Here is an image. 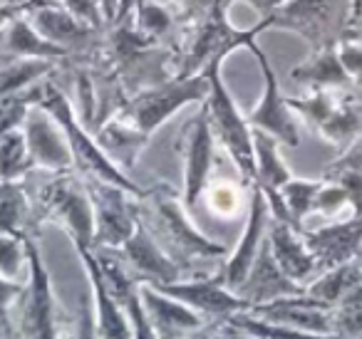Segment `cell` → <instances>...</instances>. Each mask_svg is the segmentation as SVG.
Wrapping results in <instances>:
<instances>
[{
	"label": "cell",
	"instance_id": "obj_32",
	"mask_svg": "<svg viewBox=\"0 0 362 339\" xmlns=\"http://www.w3.org/2000/svg\"><path fill=\"white\" fill-rule=\"evenodd\" d=\"M228 322L236 324L246 334H251L253 339H342L340 334H315V332H303V329L286 327V324H273L266 322V319L253 317L248 312L233 314Z\"/></svg>",
	"mask_w": 362,
	"mask_h": 339
},
{
	"label": "cell",
	"instance_id": "obj_37",
	"mask_svg": "<svg viewBox=\"0 0 362 339\" xmlns=\"http://www.w3.org/2000/svg\"><path fill=\"white\" fill-rule=\"evenodd\" d=\"M23 292H25V280H11L6 275H0V324L13 329V332H16L13 314H16Z\"/></svg>",
	"mask_w": 362,
	"mask_h": 339
},
{
	"label": "cell",
	"instance_id": "obj_29",
	"mask_svg": "<svg viewBox=\"0 0 362 339\" xmlns=\"http://www.w3.org/2000/svg\"><path fill=\"white\" fill-rule=\"evenodd\" d=\"M355 285H360V265H357V260H352V263H345L340 268L320 273L313 282L305 285V292L310 297L335 307Z\"/></svg>",
	"mask_w": 362,
	"mask_h": 339
},
{
	"label": "cell",
	"instance_id": "obj_30",
	"mask_svg": "<svg viewBox=\"0 0 362 339\" xmlns=\"http://www.w3.org/2000/svg\"><path fill=\"white\" fill-rule=\"evenodd\" d=\"M35 171L25 134L21 129H11L0 134V181H23Z\"/></svg>",
	"mask_w": 362,
	"mask_h": 339
},
{
	"label": "cell",
	"instance_id": "obj_11",
	"mask_svg": "<svg viewBox=\"0 0 362 339\" xmlns=\"http://www.w3.org/2000/svg\"><path fill=\"white\" fill-rule=\"evenodd\" d=\"M95 208V248H122L139 225V210L132 191L100 179H85Z\"/></svg>",
	"mask_w": 362,
	"mask_h": 339
},
{
	"label": "cell",
	"instance_id": "obj_17",
	"mask_svg": "<svg viewBox=\"0 0 362 339\" xmlns=\"http://www.w3.org/2000/svg\"><path fill=\"white\" fill-rule=\"evenodd\" d=\"M119 250V255L124 258L129 273L139 280L141 285H171L176 280L184 278V270H181L179 263L166 255V250L156 243L154 235L146 230V225L139 220L136 230L132 233V238L127 240Z\"/></svg>",
	"mask_w": 362,
	"mask_h": 339
},
{
	"label": "cell",
	"instance_id": "obj_24",
	"mask_svg": "<svg viewBox=\"0 0 362 339\" xmlns=\"http://www.w3.org/2000/svg\"><path fill=\"white\" fill-rule=\"evenodd\" d=\"M291 80L305 85L310 92L315 90H352V77L347 75L340 60L337 47H327L320 52H310L308 60L291 70Z\"/></svg>",
	"mask_w": 362,
	"mask_h": 339
},
{
	"label": "cell",
	"instance_id": "obj_27",
	"mask_svg": "<svg viewBox=\"0 0 362 339\" xmlns=\"http://www.w3.org/2000/svg\"><path fill=\"white\" fill-rule=\"evenodd\" d=\"M281 141L266 131L253 129V151H256V186L263 191H281L293 179L291 169L281 156Z\"/></svg>",
	"mask_w": 362,
	"mask_h": 339
},
{
	"label": "cell",
	"instance_id": "obj_23",
	"mask_svg": "<svg viewBox=\"0 0 362 339\" xmlns=\"http://www.w3.org/2000/svg\"><path fill=\"white\" fill-rule=\"evenodd\" d=\"M33 28H35L45 40H50L52 45L62 47V50H67V52L90 45V40L97 35V28L80 20L77 16H72L65 6L37 8L35 16H33Z\"/></svg>",
	"mask_w": 362,
	"mask_h": 339
},
{
	"label": "cell",
	"instance_id": "obj_21",
	"mask_svg": "<svg viewBox=\"0 0 362 339\" xmlns=\"http://www.w3.org/2000/svg\"><path fill=\"white\" fill-rule=\"evenodd\" d=\"M303 292H305V287L293 282L281 270V265L276 263V258L271 253V245H268V238L263 243L261 253H258L256 263L248 270L246 280L236 290V295L241 299H246L248 307L268 304V302H276V299L293 297V295H303Z\"/></svg>",
	"mask_w": 362,
	"mask_h": 339
},
{
	"label": "cell",
	"instance_id": "obj_9",
	"mask_svg": "<svg viewBox=\"0 0 362 339\" xmlns=\"http://www.w3.org/2000/svg\"><path fill=\"white\" fill-rule=\"evenodd\" d=\"M209 97V77H171L159 85H151L146 90L136 92L124 107L119 117L139 131L144 139H149L164 121H169L179 109L187 105H202Z\"/></svg>",
	"mask_w": 362,
	"mask_h": 339
},
{
	"label": "cell",
	"instance_id": "obj_35",
	"mask_svg": "<svg viewBox=\"0 0 362 339\" xmlns=\"http://www.w3.org/2000/svg\"><path fill=\"white\" fill-rule=\"evenodd\" d=\"M28 238L0 233V275L11 280L28 278Z\"/></svg>",
	"mask_w": 362,
	"mask_h": 339
},
{
	"label": "cell",
	"instance_id": "obj_36",
	"mask_svg": "<svg viewBox=\"0 0 362 339\" xmlns=\"http://www.w3.org/2000/svg\"><path fill=\"white\" fill-rule=\"evenodd\" d=\"M204 201H206L209 210L218 218H233L241 206V189L233 181H209L204 189Z\"/></svg>",
	"mask_w": 362,
	"mask_h": 339
},
{
	"label": "cell",
	"instance_id": "obj_2",
	"mask_svg": "<svg viewBox=\"0 0 362 339\" xmlns=\"http://www.w3.org/2000/svg\"><path fill=\"white\" fill-rule=\"evenodd\" d=\"M35 105L45 107V109L60 121L62 129H65L67 144H70L72 159H75V171L82 179L107 181V184H115V186H122V189L132 191L134 196L144 194V189L136 186L134 181L129 179V174H127L124 169H119V166L107 156V151L100 146V141L87 131L85 121L80 119V114L75 112L72 102L65 97V92L42 80L40 85H37Z\"/></svg>",
	"mask_w": 362,
	"mask_h": 339
},
{
	"label": "cell",
	"instance_id": "obj_31",
	"mask_svg": "<svg viewBox=\"0 0 362 339\" xmlns=\"http://www.w3.org/2000/svg\"><path fill=\"white\" fill-rule=\"evenodd\" d=\"M320 186H322V179H296V176H293L288 184L281 186L278 194H281L283 206H286L288 220H291L296 228L303 230L305 218L313 213V206H315Z\"/></svg>",
	"mask_w": 362,
	"mask_h": 339
},
{
	"label": "cell",
	"instance_id": "obj_19",
	"mask_svg": "<svg viewBox=\"0 0 362 339\" xmlns=\"http://www.w3.org/2000/svg\"><path fill=\"white\" fill-rule=\"evenodd\" d=\"M139 297L146 322H149L151 332L156 334V339H184L192 332H197V329H202L204 324H209L189 304L161 292L154 285H141Z\"/></svg>",
	"mask_w": 362,
	"mask_h": 339
},
{
	"label": "cell",
	"instance_id": "obj_33",
	"mask_svg": "<svg viewBox=\"0 0 362 339\" xmlns=\"http://www.w3.org/2000/svg\"><path fill=\"white\" fill-rule=\"evenodd\" d=\"M332 324L342 339H362V285H355L332 307Z\"/></svg>",
	"mask_w": 362,
	"mask_h": 339
},
{
	"label": "cell",
	"instance_id": "obj_41",
	"mask_svg": "<svg viewBox=\"0 0 362 339\" xmlns=\"http://www.w3.org/2000/svg\"><path fill=\"white\" fill-rule=\"evenodd\" d=\"M174 3L181 6V11L187 13V16H192L194 20H199V18L206 16L214 6H218L221 0H174Z\"/></svg>",
	"mask_w": 362,
	"mask_h": 339
},
{
	"label": "cell",
	"instance_id": "obj_25",
	"mask_svg": "<svg viewBox=\"0 0 362 339\" xmlns=\"http://www.w3.org/2000/svg\"><path fill=\"white\" fill-rule=\"evenodd\" d=\"M35 203L23 181H0V233L35 235Z\"/></svg>",
	"mask_w": 362,
	"mask_h": 339
},
{
	"label": "cell",
	"instance_id": "obj_8",
	"mask_svg": "<svg viewBox=\"0 0 362 339\" xmlns=\"http://www.w3.org/2000/svg\"><path fill=\"white\" fill-rule=\"evenodd\" d=\"M288 105L340 154L362 134V100L352 90H315L288 97Z\"/></svg>",
	"mask_w": 362,
	"mask_h": 339
},
{
	"label": "cell",
	"instance_id": "obj_3",
	"mask_svg": "<svg viewBox=\"0 0 362 339\" xmlns=\"http://www.w3.org/2000/svg\"><path fill=\"white\" fill-rule=\"evenodd\" d=\"M209 77V97L204 100V109L209 114L214 139L226 151L233 169L238 171L248 186L256 184V151H253V129L246 114H241L236 100L228 92L221 75V62H214L204 70Z\"/></svg>",
	"mask_w": 362,
	"mask_h": 339
},
{
	"label": "cell",
	"instance_id": "obj_34",
	"mask_svg": "<svg viewBox=\"0 0 362 339\" xmlns=\"http://www.w3.org/2000/svg\"><path fill=\"white\" fill-rule=\"evenodd\" d=\"M132 16L136 18L134 25H136V30H139V35L144 42L159 40L161 35H166V32L171 30V23H174L171 13L166 11L164 6L151 3V0H139Z\"/></svg>",
	"mask_w": 362,
	"mask_h": 339
},
{
	"label": "cell",
	"instance_id": "obj_28",
	"mask_svg": "<svg viewBox=\"0 0 362 339\" xmlns=\"http://www.w3.org/2000/svg\"><path fill=\"white\" fill-rule=\"evenodd\" d=\"M50 60H8L0 65V97L23 95L37 87L52 72Z\"/></svg>",
	"mask_w": 362,
	"mask_h": 339
},
{
	"label": "cell",
	"instance_id": "obj_7",
	"mask_svg": "<svg viewBox=\"0 0 362 339\" xmlns=\"http://www.w3.org/2000/svg\"><path fill=\"white\" fill-rule=\"evenodd\" d=\"M268 30H288L308 42L310 52L337 47L352 23V0H288L268 18Z\"/></svg>",
	"mask_w": 362,
	"mask_h": 339
},
{
	"label": "cell",
	"instance_id": "obj_14",
	"mask_svg": "<svg viewBox=\"0 0 362 339\" xmlns=\"http://www.w3.org/2000/svg\"><path fill=\"white\" fill-rule=\"evenodd\" d=\"M268 228H271V208L263 196V191L256 184L248 189V208H246V223H243V233L238 238L236 248L228 253L223 260V282L236 292L241 282L246 280L251 265L256 263L258 253H261L263 243L268 238Z\"/></svg>",
	"mask_w": 362,
	"mask_h": 339
},
{
	"label": "cell",
	"instance_id": "obj_48",
	"mask_svg": "<svg viewBox=\"0 0 362 339\" xmlns=\"http://www.w3.org/2000/svg\"><path fill=\"white\" fill-rule=\"evenodd\" d=\"M0 339H18V337H16V332H13V329H8V327H3V324H0Z\"/></svg>",
	"mask_w": 362,
	"mask_h": 339
},
{
	"label": "cell",
	"instance_id": "obj_12",
	"mask_svg": "<svg viewBox=\"0 0 362 339\" xmlns=\"http://www.w3.org/2000/svg\"><path fill=\"white\" fill-rule=\"evenodd\" d=\"M248 50L256 57L258 67H261V75H263V95H261V100H258V105L246 114L248 124H251V129L271 134L273 139H278L283 146H293V149H296V146H300L298 114L291 109L288 97L281 92V82H278L266 52L258 47V42L248 47Z\"/></svg>",
	"mask_w": 362,
	"mask_h": 339
},
{
	"label": "cell",
	"instance_id": "obj_42",
	"mask_svg": "<svg viewBox=\"0 0 362 339\" xmlns=\"http://www.w3.org/2000/svg\"><path fill=\"white\" fill-rule=\"evenodd\" d=\"M216 339H253L251 334H246L243 329H238L236 324H231L226 319V322H218L216 327Z\"/></svg>",
	"mask_w": 362,
	"mask_h": 339
},
{
	"label": "cell",
	"instance_id": "obj_5",
	"mask_svg": "<svg viewBox=\"0 0 362 339\" xmlns=\"http://www.w3.org/2000/svg\"><path fill=\"white\" fill-rule=\"evenodd\" d=\"M233 0H221L218 6H214L204 18L194 20L192 37L187 40L184 55H181V67L176 77H194L204 75L209 65L226 60L231 52L241 50V47H251L258 42V37L268 30V23L261 20L258 25L248 28V30H238L228 23V8Z\"/></svg>",
	"mask_w": 362,
	"mask_h": 339
},
{
	"label": "cell",
	"instance_id": "obj_18",
	"mask_svg": "<svg viewBox=\"0 0 362 339\" xmlns=\"http://www.w3.org/2000/svg\"><path fill=\"white\" fill-rule=\"evenodd\" d=\"M303 238H305L310 253L315 255L320 273L332 268H340L345 263H352L360 253L362 245V215H352V218L330 220V223L320 225L315 230L303 228Z\"/></svg>",
	"mask_w": 362,
	"mask_h": 339
},
{
	"label": "cell",
	"instance_id": "obj_43",
	"mask_svg": "<svg viewBox=\"0 0 362 339\" xmlns=\"http://www.w3.org/2000/svg\"><path fill=\"white\" fill-rule=\"evenodd\" d=\"M246 3H251V6L261 13V18H268L273 11H278L283 3H288V0H246Z\"/></svg>",
	"mask_w": 362,
	"mask_h": 339
},
{
	"label": "cell",
	"instance_id": "obj_16",
	"mask_svg": "<svg viewBox=\"0 0 362 339\" xmlns=\"http://www.w3.org/2000/svg\"><path fill=\"white\" fill-rule=\"evenodd\" d=\"M75 250L80 255L82 268L87 273V282H90L92 312H95V324L100 339H134L129 312H127V307L117 299V295L112 292L110 285L102 278L95 250L92 248H75Z\"/></svg>",
	"mask_w": 362,
	"mask_h": 339
},
{
	"label": "cell",
	"instance_id": "obj_4",
	"mask_svg": "<svg viewBox=\"0 0 362 339\" xmlns=\"http://www.w3.org/2000/svg\"><path fill=\"white\" fill-rule=\"evenodd\" d=\"M50 179L33 196L35 223H57L70 235L75 248H92L95 243V208L90 191L77 171L47 174Z\"/></svg>",
	"mask_w": 362,
	"mask_h": 339
},
{
	"label": "cell",
	"instance_id": "obj_22",
	"mask_svg": "<svg viewBox=\"0 0 362 339\" xmlns=\"http://www.w3.org/2000/svg\"><path fill=\"white\" fill-rule=\"evenodd\" d=\"M268 245H271V253L276 258V263L281 265V270L293 282L305 287L308 282H313L320 275L315 255L308 248L305 238H303V230L296 228V225L271 218Z\"/></svg>",
	"mask_w": 362,
	"mask_h": 339
},
{
	"label": "cell",
	"instance_id": "obj_6",
	"mask_svg": "<svg viewBox=\"0 0 362 339\" xmlns=\"http://www.w3.org/2000/svg\"><path fill=\"white\" fill-rule=\"evenodd\" d=\"M13 324H16L18 339H65L67 327H70L52 292V280L35 235L28 238L25 292L16 307Z\"/></svg>",
	"mask_w": 362,
	"mask_h": 339
},
{
	"label": "cell",
	"instance_id": "obj_40",
	"mask_svg": "<svg viewBox=\"0 0 362 339\" xmlns=\"http://www.w3.org/2000/svg\"><path fill=\"white\" fill-rule=\"evenodd\" d=\"M325 171H357V174H362V134Z\"/></svg>",
	"mask_w": 362,
	"mask_h": 339
},
{
	"label": "cell",
	"instance_id": "obj_47",
	"mask_svg": "<svg viewBox=\"0 0 362 339\" xmlns=\"http://www.w3.org/2000/svg\"><path fill=\"white\" fill-rule=\"evenodd\" d=\"M350 25H362V0H352V23Z\"/></svg>",
	"mask_w": 362,
	"mask_h": 339
},
{
	"label": "cell",
	"instance_id": "obj_13",
	"mask_svg": "<svg viewBox=\"0 0 362 339\" xmlns=\"http://www.w3.org/2000/svg\"><path fill=\"white\" fill-rule=\"evenodd\" d=\"M156 287V285H154ZM161 292L171 295L179 302L189 304L206 322H226L233 314L248 312V302L241 299L231 287H226L221 273H197L184 275L171 285H159Z\"/></svg>",
	"mask_w": 362,
	"mask_h": 339
},
{
	"label": "cell",
	"instance_id": "obj_46",
	"mask_svg": "<svg viewBox=\"0 0 362 339\" xmlns=\"http://www.w3.org/2000/svg\"><path fill=\"white\" fill-rule=\"evenodd\" d=\"M342 40H352V42H360L362 45V25H350Z\"/></svg>",
	"mask_w": 362,
	"mask_h": 339
},
{
	"label": "cell",
	"instance_id": "obj_10",
	"mask_svg": "<svg viewBox=\"0 0 362 339\" xmlns=\"http://www.w3.org/2000/svg\"><path fill=\"white\" fill-rule=\"evenodd\" d=\"M216 139H214L209 114L204 109V102L199 112L184 124L179 136V151L184 159V181H181V201L192 213L202 201L204 189L209 186L216 166Z\"/></svg>",
	"mask_w": 362,
	"mask_h": 339
},
{
	"label": "cell",
	"instance_id": "obj_44",
	"mask_svg": "<svg viewBox=\"0 0 362 339\" xmlns=\"http://www.w3.org/2000/svg\"><path fill=\"white\" fill-rule=\"evenodd\" d=\"M100 11L105 16V23H117V16H119V0H100Z\"/></svg>",
	"mask_w": 362,
	"mask_h": 339
},
{
	"label": "cell",
	"instance_id": "obj_15",
	"mask_svg": "<svg viewBox=\"0 0 362 339\" xmlns=\"http://www.w3.org/2000/svg\"><path fill=\"white\" fill-rule=\"evenodd\" d=\"M23 134H25L28 149H30L35 169L45 174H65L75 171L70 144H67L65 129L60 121L40 105H33L23 121Z\"/></svg>",
	"mask_w": 362,
	"mask_h": 339
},
{
	"label": "cell",
	"instance_id": "obj_38",
	"mask_svg": "<svg viewBox=\"0 0 362 339\" xmlns=\"http://www.w3.org/2000/svg\"><path fill=\"white\" fill-rule=\"evenodd\" d=\"M62 6H65L72 16L80 18V20L97 28V30H100L102 25H107L105 16H102V11H100V0H62Z\"/></svg>",
	"mask_w": 362,
	"mask_h": 339
},
{
	"label": "cell",
	"instance_id": "obj_20",
	"mask_svg": "<svg viewBox=\"0 0 362 339\" xmlns=\"http://www.w3.org/2000/svg\"><path fill=\"white\" fill-rule=\"evenodd\" d=\"M248 314L273 324H286V327L293 329H303V332L335 334L332 307L320 302V299L310 297L308 292L276 299V302H268V304H256V307L248 309Z\"/></svg>",
	"mask_w": 362,
	"mask_h": 339
},
{
	"label": "cell",
	"instance_id": "obj_1",
	"mask_svg": "<svg viewBox=\"0 0 362 339\" xmlns=\"http://www.w3.org/2000/svg\"><path fill=\"white\" fill-rule=\"evenodd\" d=\"M139 220L146 225L156 243L166 250L174 263L181 265L184 273H192V268L204 260H226L228 248L194 225L192 213L169 184H156L144 189V194L136 198Z\"/></svg>",
	"mask_w": 362,
	"mask_h": 339
},
{
	"label": "cell",
	"instance_id": "obj_26",
	"mask_svg": "<svg viewBox=\"0 0 362 339\" xmlns=\"http://www.w3.org/2000/svg\"><path fill=\"white\" fill-rule=\"evenodd\" d=\"M3 50H6L8 60H50L57 62L60 57H67L70 52L62 47L52 45L50 40L40 35L33 28V23L16 20L8 28L6 37H3Z\"/></svg>",
	"mask_w": 362,
	"mask_h": 339
},
{
	"label": "cell",
	"instance_id": "obj_39",
	"mask_svg": "<svg viewBox=\"0 0 362 339\" xmlns=\"http://www.w3.org/2000/svg\"><path fill=\"white\" fill-rule=\"evenodd\" d=\"M337 52H340V60L345 65L347 75L352 77V82H362V45L352 40H342L337 45Z\"/></svg>",
	"mask_w": 362,
	"mask_h": 339
},
{
	"label": "cell",
	"instance_id": "obj_45",
	"mask_svg": "<svg viewBox=\"0 0 362 339\" xmlns=\"http://www.w3.org/2000/svg\"><path fill=\"white\" fill-rule=\"evenodd\" d=\"M216 327H218L216 322H209V324H204L202 329H197V332H192L184 339H216Z\"/></svg>",
	"mask_w": 362,
	"mask_h": 339
}]
</instances>
